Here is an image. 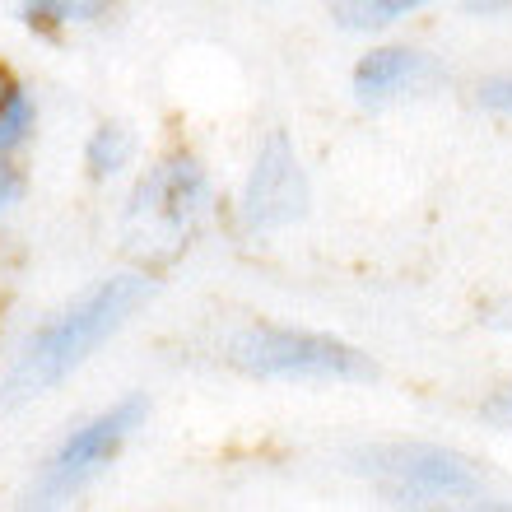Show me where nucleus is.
<instances>
[{"label": "nucleus", "instance_id": "nucleus-5", "mask_svg": "<svg viewBox=\"0 0 512 512\" xmlns=\"http://www.w3.org/2000/svg\"><path fill=\"white\" fill-rule=\"evenodd\" d=\"M350 471L364 475L378 494L396 503H466L480 499V489H485L466 452L443 443H419V438L359 443L350 452Z\"/></svg>", "mask_w": 512, "mask_h": 512}, {"label": "nucleus", "instance_id": "nucleus-12", "mask_svg": "<svg viewBox=\"0 0 512 512\" xmlns=\"http://www.w3.org/2000/svg\"><path fill=\"white\" fill-rule=\"evenodd\" d=\"M24 191H28V173H24V163L10 159V154H0V219L19 210V201H24Z\"/></svg>", "mask_w": 512, "mask_h": 512}, {"label": "nucleus", "instance_id": "nucleus-15", "mask_svg": "<svg viewBox=\"0 0 512 512\" xmlns=\"http://www.w3.org/2000/svg\"><path fill=\"white\" fill-rule=\"evenodd\" d=\"M480 322H485L489 331H503V336H512V294L489 298L485 308H480Z\"/></svg>", "mask_w": 512, "mask_h": 512}, {"label": "nucleus", "instance_id": "nucleus-10", "mask_svg": "<svg viewBox=\"0 0 512 512\" xmlns=\"http://www.w3.org/2000/svg\"><path fill=\"white\" fill-rule=\"evenodd\" d=\"M424 5H433V0H331V5H326V14H331V24H336L340 33L373 38V33H387V28L405 24V19H410V14H419ZM461 5L480 10L485 0H461Z\"/></svg>", "mask_w": 512, "mask_h": 512}, {"label": "nucleus", "instance_id": "nucleus-8", "mask_svg": "<svg viewBox=\"0 0 512 512\" xmlns=\"http://www.w3.org/2000/svg\"><path fill=\"white\" fill-rule=\"evenodd\" d=\"M140 131L122 117H103L94 122V131L84 135V149H80V168L94 187H117L126 177H135L140 168Z\"/></svg>", "mask_w": 512, "mask_h": 512}, {"label": "nucleus", "instance_id": "nucleus-13", "mask_svg": "<svg viewBox=\"0 0 512 512\" xmlns=\"http://www.w3.org/2000/svg\"><path fill=\"white\" fill-rule=\"evenodd\" d=\"M475 103L499 117H512V75H489V80L475 84Z\"/></svg>", "mask_w": 512, "mask_h": 512}, {"label": "nucleus", "instance_id": "nucleus-9", "mask_svg": "<svg viewBox=\"0 0 512 512\" xmlns=\"http://www.w3.org/2000/svg\"><path fill=\"white\" fill-rule=\"evenodd\" d=\"M19 24L38 38H61L70 28H98L122 10V0H10Z\"/></svg>", "mask_w": 512, "mask_h": 512}, {"label": "nucleus", "instance_id": "nucleus-14", "mask_svg": "<svg viewBox=\"0 0 512 512\" xmlns=\"http://www.w3.org/2000/svg\"><path fill=\"white\" fill-rule=\"evenodd\" d=\"M480 415H485L489 424H499V429H512V387L489 391L485 405H480Z\"/></svg>", "mask_w": 512, "mask_h": 512}, {"label": "nucleus", "instance_id": "nucleus-11", "mask_svg": "<svg viewBox=\"0 0 512 512\" xmlns=\"http://www.w3.org/2000/svg\"><path fill=\"white\" fill-rule=\"evenodd\" d=\"M38 135V94L19 75H5L0 84V154L19 159Z\"/></svg>", "mask_w": 512, "mask_h": 512}, {"label": "nucleus", "instance_id": "nucleus-6", "mask_svg": "<svg viewBox=\"0 0 512 512\" xmlns=\"http://www.w3.org/2000/svg\"><path fill=\"white\" fill-rule=\"evenodd\" d=\"M308 210H312V182L303 159H298L294 135L284 126H270L256 140L243 187L233 196V224L243 233H252V238H266V233L303 224Z\"/></svg>", "mask_w": 512, "mask_h": 512}, {"label": "nucleus", "instance_id": "nucleus-3", "mask_svg": "<svg viewBox=\"0 0 512 512\" xmlns=\"http://www.w3.org/2000/svg\"><path fill=\"white\" fill-rule=\"evenodd\" d=\"M215 359L252 382H298V387H364L378 382V359L354 340L284 322H238L215 340Z\"/></svg>", "mask_w": 512, "mask_h": 512}, {"label": "nucleus", "instance_id": "nucleus-7", "mask_svg": "<svg viewBox=\"0 0 512 512\" xmlns=\"http://www.w3.org/2000/svg\"><path fill=\"white\" fill-rule=\"evenodd\" d=\"M438 80H447V70L433 52L415 42H373L350 66V98L368 112H382L433 89Z\"/></svg>", "mask_w": 512, "mask_h": 512}, {"label": "nucleus", "instance_id": "nucleus-1", "mask_svg": "<svg viewBox=\"0 0 512 512\" xmlns=\"http://www.w3.org/2000/svg\"><path fill=\"white\" fill-rule=\"evenodd\" d=\"M154 294H159V275L145 266H126L89 280L70 303H61L47 322L28 331V340L0 378V405H28L70 382L154 303Z\"/></svg>", "mask_w": 512, "mask_h": 512}, {"label": "nucleus", "instance_id": "nucleus-2", "mask_svg": "<svg viewBox=\"0 0 512 512\" xmlns=\"http://www.w3.org/2000/svg\"><path fill=\"white\" fill-rule=\"evenodd\" d=\"M219 210V187L196 149H168L135 168L122 205V238L135 266L159 275L168 261L196 243V233Z\"/></svg>", "mask_w": 512, "mask_h": 512}, {"label": "nucleus", "instance_id": "nucleus-4", "mask_svg": "<svg viewBox=\"0 0 512 512\" xmlns=\"http://www.w3.org/2000/svg\"><path fill=\"white\" fill-rule=\"evenodd\" d=\"M149 410H154V401L145 391H126L61 433L42 461L38 480H33V503H66L89 485H98L126 457V447L140 438V429L149 424Z\"/></svg>", "mask_w": 512, "mask_h": 512}]
</instances>
